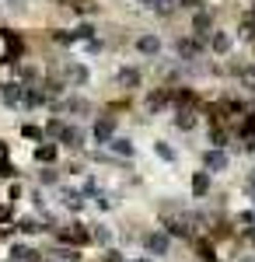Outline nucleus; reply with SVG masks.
I'll return each instance as SVG.
<instances>
[{"mask_svg": "<svg viewBox=\"0 0 255 262\" xmlns=\"http://www.w3.org/2000/svg\"><path fill=\"white\" fill-rule=\"evenodd\" d=\"M56 245H67V248H77V252H84V248L91 245V227H88V224H80V221L59 224Z\"/></svg>", "mask_w": 255, "mask_h": 262, "instance_id": "obj_1", "label": "nucleus"}, {"mask_svg": "<svg viewBox=\"0 0 255 262\" xmlns=\"http://www.w3.org/2000/svg\"><path fill=\"white\" fill-rule=\"evenodd\" d=\"M172 95H175V88H168V84L147 88V95H143V112H147V116H161V112H172Z\"/></svg>", "mask_w": 255, "mask_h": 262, "instance_id": "obj_2", "label": "nucleus"}, {"mask_svg": "<svg viewBox=\"0 0 255 262\" xmlns=\"http://www.w3.org/2000/svg\"><path fill=\"white\" fill-rule=\"evenodd\" d=\"M140 248H143V255L164 259V255L172 252V238H168L161 227H151V231H143V234H140Z\"/></svg>", "mask_w": 255, "mask_h": 262, "instance_id": "obj_3", "label": "nucleus"}, {"mask_svg": "<svg viewBox=\"0 0 255 262\" xmlns=\"http://www.w3.org/2000/svg\"><path fill=\"white\" fill-rule=\"evenodd\" d=\"M214 28H217V18H214V11L210 7H203V11H196L193 14V25H189V35L199 42H206L210 35H214Z\"/></svg>", "mask_w": 255, "mask_h": 262, "instance_id": "obj_4", "label": "nucleus"}, {"mask_svg": "<svg viewBox=\"0 0 255 262\" xmlns=\"http://www.w3.org/2000/svg\"><path fill=\"white\" fill-rule=\"evenodd\" d=\"M199 161H203V171H206V175H224V171L231 168V154H227V150L206 147V150L199 154Z\"/></svg>", "mask_w": 255, "mask_h": 262, "instance_id": "obj_5", "label": "nucleus"}, {"mask_svg": "<svg viewBox=\"0 0 255 262\" xmlns=\"http://www.w3.org/2000/svg\"><path fill=\"white\" fill-rule=\"evenodd\" d=\"M91 140L101 143V147H109V143L116 140V116L112 112H105V116H98V119L91 122Z\"/></svg>", "mask_w": 255, "mask_h": 262, "instance_id": "obj_6", "label": "nucleus"}, {"mask_svg": "<svg viewBox=\"0 0 255 262\" xmlns=\"http://www.w3.org/2000/svg\"><path fill=\"white\" fill-rule=\"evenodd\" d=\"M116 88L126 91V95H130V91H140V88H143V70H140V67H119L116 70Z\"/></svg>", "mask_w": 255, "mask_h": 262, "instance_id": "obj_7", "label": "nucleus"}, {"mask_svg": "<svg viewBox=\"0 0 255 262\" xmlns=\"http://www.w3.org/2000/svg\"><path fill=\"white\" fill-rule=\"evenodd\" d=\"M59 206L67 213H84L88 210V196L80 189H70V185H59Z\"/></svg>", "mask_w": 255, "mask_h": 262, "instance_id": "obj_8", "label": "nucleus"}, {"mask_svg": "<svg viewBox=\"0 0 255 262\" xmlns=\"http://www.w3.org/2000/svg\"><path fill=\"white\" fill-rule=\"evenodd\" d=\"M203 49H206V42L193 39V35H182V39L175 42V53H178V60H182V63H196L199 56H203Z\"/></svg>", "mask_w": 255, "mask_h": 262, "instance_id": "obj_9", "label": "nucleus"}, {"mask_svg": "<svg viewBox=\"0 0 255 262\" xmlns=\"http://www.w3.org/2000/svg\"><path fill=\"white\" fill-rule=\"evenodd\" d=\"M7 262H46V252L35 248V245H28V242H18V245H11Z\"/></svg>", "mask_w": 255, "mask_h": 262, "instance_id": "obj_10", "label": "nucleus"}, {"mask_svg": "<svg viewBox=\"0 0 255 262\" xmlns=\"http://www.w3.org/2000/svg\"><path fill=\"white\" fill-rule=\"evenodd\" d=\"M199 108H172V126L175 129H182V133H193V129H199Z\"/></svg>", "mask_w": 255, "mask_h": 262, "instance_id": "obj_11", "label": "nucleus"}, {"mask_svg": "<svg viewBox=\"0 0 255 262\" xmlns=\"http://www.w3.org/2000/svg\"><path fill=\"white\" fill-rule=\"evenodd\" d=\"M84 143H88V133L80 129V126H63V133H59L56 147H67V150H84Z\"/></svg>", "mask_w": 255, "mask_h": 262, "instance_id": "obj_12", "label": "nucleus"}, {"mask_svg": "<svg viewBox=\"0 0 255 262\" xmlns=\"http://www.w3.org/2000/svg\"><path fill=\"white\" fill-rule=\"evenodd\" d=\"M133 49H137L140 56H147V60H154V56H161V39H157L154 32H143V35H137V42H133Z\"/></svg>", "mask_w": 255, "mask_h": 262, "instance_id": "obj_13", "label": "nucleus"}, {"mask_svg": "<svg viewBox=\"0 0 255 262\" xmlns=\"http://www.w3.org/2000/svg\"><path fill=\"white\" fill-rule=\"evenodd\" d=\"M231 49H235V35L224 32V28H214V35H210V53H214V56H227Z\"/></svg>", "mask_w": 255, "mask_h": 262, "instance_id": "obj_14", "label": "nucleus"}, {"mask_svg": "<svg viewBox=\"0 0 255 262\" xmlns=\"http://www.w3.org/2000/svg\"><path fill=\"white\" fill-rule=\"evenodd\" d=\"M42 105H49L46 98V91H42V84H25V95H21V108H42Z\"/></svg>", "mask_w": 255, "mask_h": 262, "instance_id": "obj_15", "label": "nucleus"}, {"mask_svg": "<svg viewBox=\"0 0 255 262\" xmlns=\"http://www.w3.org/2000/svg\"><path fill=\"white\" fill-rule=\"evenodd\" d=\"M21 95H25V84L21 81H4L0 84V105H21Z\"/></svg>", "mask_w": 255, "mask_h": 262, "instance_id": "obj_16", "label": "nucleus"}, {"mask_svg": "<svg viewBox=\"0 0 255 262\" xmlns=\"http://www.w3.org/2000/svg\"><path fill=\"white\" fill-rule=\"evenodd\" d=\"M109 154H112V158H122V161H133V158H137V147H133L130 137H116V140L109 143Z\"/></svg>", "mask_w": 255, "mask_h": 262, "instance_id": "obj_17", "label": "nucleus"}, {"mask_svg": "<svg viewBox=\"0 0 255 262\" xmlns=\"http://www.w3.org/2000/svg\"><path fill=\"white\" fill-rule=\"evenodd\" d=\"M32 158H35L42 168H53V164L59 161V147L56 143H39V147L32 150Z\"/></svg>", "mask_w": 255, "mask_h": 262, "instance_id": "obj_18", "label": "nucleus"}, {"mask_svg": "<svg viewBox=\"0 0 255 262\" xmlns=\"http://www.w3.org/2000/svg\"><path fill=\"white\" fill-rule=\"evenodd\" d=\"M189 189H193V196L203 200V196H210V189H214V175H206V171H196L193 182H189Z\"/></svg>", "mask_w": 255, "mask_h": 262, "instance_id": "obj_19", "label": "nucleus"}, {"mask_svg": "<svg viewBox=\"0 0 255 262\" xmlns=\"http://www.w3.org/2000/svg\"><path fill=\"white\" fill-rule=\"evenodd\" d=\"M112 242H116V234H112V227H109V224H91V245L112 248Z\"/></svg>", "mask_w": 255, "mask_h": 262, "instance_id": "obj_20", "label": "nucleus"}, {"mask_svg": "<svg viewBox=\"0 0 255 262\" xmlns=\"http://www.w3.org/2000/svg\"><path fill=\"white\" fill-rule=\"evenodd\" d=\"M14 227H18L21 234H42V231H49V224L42 221V217H21V221H14Z\"/></svg>", "mask_w": 255, "mask_h": 262, "instance_id": "obj_21", "label": "nucleus"}, {"mask_svg": "<svg viewBox=\"0 0 255 262\" xmlns=\"http://www.w3.org/2000/svg\"><path fill=\"white\" fill-rule=\"evenodd\" d=\"M53 262H80L77 248H67V245H53V252H46Z\"/></svg>", "mask_w": 255, "mask_h": 262, "instance_id": "obj_22", "label": "nucleus"}, {"mask_svg": "<svg viewBox=\"0 0 255 262\" xmlns=\"http://www.w3.org/2000/svg\"><path fill=\"white\" fill-rule=\"evenodd\" d=\"M21 137H25V140H32L35 147H39V143H49V140H46V129L35 126V122H25V126H21Z\"/></svg>", "mask_w": 255, "mask_h": 262, "instance_id": "obj_23", "label": "nucleus"}, {"mask_svg": "<svg viewBox=\"0 0 255 262\" xmlns=\"http://www.w3.org/2000/svg\"><path fill=\"white\" fill-rule=\"evenodd\" d=\"M70 35H74V42H95L98 28H95L91 21H84V25H77V28H70Z\"/></svg>", "mask_w": 255, "mask_h": 262, "instance_id": "obj_24", "label": "nucleus"}, {"mask_svg": "<svg viewBox=\"0 0 255 262\" xmlns=\"http://www.w3.org/2000/svg\"><path fill=\"white\" fill-rule=\"evenodd\" d=\"M39 182L42 185H59V168L53 164V168H39Z\"/></svg>", "mask_w": 255, "mask_h": 262, "instance_id": "obj_25", "label": "nucleus"}, {"mask_svg": "<svg viewBox=\"0 0 255 262\" xmlns=\"http://www.w3.org/2000/svg\"><path fill=\"white\" fill-rule=\"evenodd\" d=\"M154 150H157V158H161V161H175V158H178L175 147H168L164 140H157V143H154Z\"/></svg>", "mask_w": 255, "mask_h": 262, "instance_id": "obj_26", "label": "nucleus"}, {"mask_svg": "<svg viewBox=\"0 0 255 262\" xmlns=\"http://www.w3.org/2000/svg\"><path fill=\"white\" fill-rule=\"evenodd\" d=\"M91 200H95V206H98V210H112V206H116V203H112V196H109L105 189H98V192H95Z\"/></svg>", "mask_w": 255, "mask_h": 262, "instance_id": "obj_27", "label": "nucleus"}, {"mask_svg": "<svg viewBox=\"0 0 255 262\" xmlns=\"http://www.w3.org/2000/svg\"><path fill=\"white\" fill-rule=\"evenodd\" d=\"M241 189H245V196H248V200H255V168H248V171H245Z\"/></svg>", "mask_w": 255, "mask_h": 262, "instance_id": "obj_28", "label": "nucleus"}, {"mask_svg": "<svg viewBox=\"0 0 255 262\" xmlns=\"http://www.w3.org/2000/svg\"><path fill=\"white\" fill-rule=\"evenodd\" d=\"M130 255L122 252V248H105V255H101V262H126Z\"/></svg>", "mask_w": 255, "mask_h": 262, "instance_id": "obj_29", "label": "nucleus"}, {"mask_svg": "<svg viewBox=\"0 0 255 262\" xmlns=\"http://www.w3.org/2000/svg\"><path fill=\"white\" fill-rule=\"evenodd\" d=\"M53 42H59V46H74V35H70V28H59V32H53Z\"/></svg>", "mask_w": 255, "mask_h": 262, "instance_id": "obj_30", "label": "nucleus"}, {"mask_svg": "<svg viewBox=\"0 0 255 262\" xmlns=\"http://www.w3.org/2000/svg\"><path fill=\"white\" fill-rule=\"evenodd\" d=\"M0 224H14V206L11 203H0Z\"/></svg>", "mask_w": 255, "mask_h": 262, "instance_id": "obj_31", "label": "nucleus"}, {"mask_svg": "<svg viewBox=\"0 0 255 262\" xmlns=\"http://www.w3.org/2000/svg\"><path fill=\"white\" fill-rule=\"evenodd\" d=\"M14 234H18V227H14V224H0V242H11Z\"/></svg>", "mask_w": 255, "mask_h": 262, "instance_id": "obj_32", "label": "nucleus"}, {"mask_svg": "<svg viewBox=\"0 0 255 262\" xmlns=\"http://www.w3.org/2000/svg\"><path fill=\"white\" fill-rule=\"evenodd\" d=\"M14 175H18V168H14V164H11V161H0V179H14Z\"/></svg>", "mask_w": 255, "mask_h": 262, "instance_id": "obj_33", "label": "nucleus"}, {"mask_svg": "<svg viewBox=\"0 0 255 262\" xmlns=\"http://www.w3.org/2000/svg\"><path fill=\"white\" fill-rule=\"evenodd\" d=\"M178 7H189V11L196 14V11H203V7H206V0H178Z\"/></svg>", "mask_w": 255, "mask_h": 262, "instance_id": "obj_34", "label": "nucleus"}, {"mask_svg": "<svg viewBox=\"0 0 255 262\" xmlns=\"http://www.w3.org/2000/svg\"><path fill=\"white\" fill-rule=\"evenodd\" d=\"M245 242L255 248V224H248V227H245Z\"/></svg>", "mask_w": 255, "mask_h": 262, "instance_id": "obj_35", "label": "nucleus"}, {"mask_svg": "<svg viewBox=\"0 0 255 262\" xmlns=\"http://www.w3.org/2000/svg\"><path fill=\"white\" fill-rule=\"evenodd\" d=\"M241 262H255V248H248V252H241Z\"/></svg>", "mask_w": 255, "mask_h": 262, "instance_id": "obj_36", "label": "nucleus"}, {"mask_svg": "<svg viewBox=\"0 0 255 262\" xmlns=\"http://www.w3.org/2000/svg\"><path fill=\"white\" fill-rule=\"evenodd\" d=\"M248 11H255V0H248Z\"/></svg>", "mask_w": 255, "mask_h": 262, "instance_id": "obj_37", "label": "nucleus"}, {"mask_svg": "<svg viewBox=\"0 0 255 262\" xmlns=\"http://www.w3.org/2000/svg\"><path fill=\"white\" fill-rule=\"evenodd\" d=\"M0 147H4V140H0Z\"/></svg>", "mask_w": 255, "mask_h": 262, "instance_id": "obj_38", "label": "nucleus"}]
</instances>
